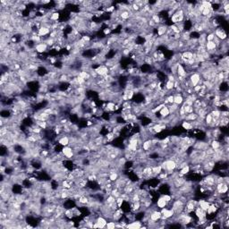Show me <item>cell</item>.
I'll list each match as a JSON object with an SVG mask.
<instances>
[{
    "label": "cell",
    "instance_id": "obj_17",
    "mask_svg": "<svg viewBox=\"0 0 229 229\" xmlns=\"http://www.w3.org/2000/svg\"><path fill=\"white\" fill-rule=\"evenodd\" d=\"M156 206L158 208H163L167 206V202L164 200V198L162 196H160L158 200H157V202H156Z\"/></svg>",
    "mask_w": 229,
    "mask_h": 229
},
{
    "label": "cell",
    "instance_id": "obj_10",
    "mask_svg": "<svg viewBox=\"0 0 229 229\" xmlns=\"http://www.w3.org/2000/svg\"><path fill=\"white\" fill-rule=\"evenodd\" d=\"M96 224H97V226L99 228H104L106 227L107 226V220L105 217H101V216H99L96 219Z\"/></svg>",
    "mask_w": 229,
    "mask_h": 229
},
{
    "label": "cell",
    "instance_id": "obj_25",
    "mask_svg": "<svg viewBox=\"0 0 229 229\" xmlns=\"http://www.w3.org/2000/svg\"><path fill=\"white\" fill-rule=\"evenodd\" d=\"M116 221L110 220V221H107L106 227H107L109 229H114V228H116Z\"/></svg>",
    "mask_w": 229,
    "mask_h": 229
},
{
    "label": "cell",
    "instance_id": "obj_8",
    "mask_svg": "<svg viewBox=\"0 0 229 229\" xmlns=\"http://www.w3.org/2000/svg\"><path fill=\"white\" fill-rule=\"evenodd\" d=\"M161 217H162V214H161L160 210H154L152 211L150 215H149V218L154 222L159 221Z\"/></svg>",
    "mask_w": 229,
    "mask_h": 229
},
{
    "label": "cell",
    "instance_id": "obj_24",
    "mask_svg": "<svg viewBox=\"0 0 229 229\" xmlns=\"http://www.w3.org/2000/svg\"><path fill=\"white\" fill-rule=\"evenodd\" d=\"M184 109L185 114H189L194 112V109L192 106H184Z\"/></svg>",
    "mask_w": 229,
    "mask_h": 229
},
{
    "label": "cell",
    "instance_id": "obj_11",
    "mask_svg": "<svg viewBox=\"0 0 229 229\" xmlns=\"http://www.w3.org/2000/svg\"><path fill=\"white\" fill-rule=\"evenodd\" d=\"M184 101V98L180 93H174V104L177 106H181Z\"/></svg>",
    "mask_w": 229,
    "mask_h": 229
},
{
    "label": "cell",
    "instance_id": "obj_28",
    "mask_svg": "<svg viewBox=\"0 0 229 229\" xmlns=\"http://www.w3.org/2000/svg\"><path fill=\"white\" fill-rule=\"evenodd\" d=\"M103 33H104V35H106V36L109 35L110 33H111V29L109 28H109H107H107H105V29L103 30Z\"/></svg>",
    "mask_w": 229,
    "mask_h": 229
},
{
    "label": "cell",
    "instance_id": "obj_4",
    "mask_svg": "<svg viewBox=\"0 0 229 229\" xmlns=\"http://www.w3.org/2000/svg\"><path fill=\"white\" fill-rule=\"evenodd\" d=\"M214 35L216 36L219 40H221V41H223V40H226L227 38V33L225 31L224 29H222V28H217V29H215L214 31Z\"/></svg>",
    "mask_w": 229,
    "mask_h": 229
},
{
    "label": "cell",
    "instance_id": "obj_26",
    "mask_svg": "<svg viewBox=\"0 0 229 229\" xmlns=\"http://www.w3.org/2000/svg\"><path fill=\"white\" fill-rule=\"evenodd\" d=\"M116 204H117V207L118 208H121L122 207V205L124 204V200L122 198V197H118V198H116Z\"/></svg>",
    "mask_w": 229,
    "mask_h": 229
},
{
    "label": "cell",
    "instance_id": "obj_13",
    "mask_svg": "<svg viewBox=\"0 0 229 229\" xmlns=\"http://www.w3.org/2000/svg\"><path fill=\"white\" fill-rule=\"evenodd\" d=\"M141 149H142L145 152H149L150 150L152 149V143H151V140L150 139H147L143 140L142 145H141Z\"/></svg>",
    "mask_w": 229,
    "mask_h": 229
},
{
    "label": "cell",
    "instance_id": "obj_5",
    "mask_svg": "<svg viewBox=\"0 0 229 229\" xmlns=\"http://www.w3.org/2000/svg\"><path fill=\"white\" fill-rule=\"evenodd\" d=\"M48 49H49V46L47 45L45 42H43V41L36 44L35 47H34V50L38 54H43V53H45L47 50H48Z\"/></svg>",
    "mask_w": 229,
    "mask_h": 229
},
{
    "label": "cell",
    "instance_id": "obj_3",
    "mask_svg": "<svg viewBox=\"0 0 229 229\" xmlns=\"http://www.w3.org/2000/svg\"><path fill=\"white\" fill-rule=\"evenodd\" d=\"M94 71L97 73V75L99 77H104L107 75H109V69L105 65H99L97 68H93Z\"/></svg>",
    "mask_w": 229,
    "mask_h": 229
},
{
    "label": "cell",
    "instance_id": "obj_16",
    "mask_svg": "<svg viewBox=\"0 0 229 229\" xmlns=\"http://www.w3.org/2000/svg\"><path fill=\"white\" fill-rule=\"evenodd\" d=\"M210 146L214 150H216L220 149V148L222 147V144H221V142L218 139H214V140H211L210 143Z\"/></svg>",
    "mask_w": 229,
    "mask_h": 229
},
{
    "label": "cell",
    "instance_id": "obj_20",
    "mask_svg": "<svg viewBox=\"0 0 229 229\" xmlns=\"http://www.w3.org/2000/svg\"><path fill=\"white\" fill-rule=\"evenodd\" d=\"M119 173L118 172H114V173H110L109 176V180L112 182V183H114L116 181H117L119 179Z\"/></svg>",
    "mask_w": 229,
    "mask_h": 229
},
{
    "label": "cell",
    "instance_id": "obj_23",
    "mask_svg": "<svg viewBox=\"0 0 229 229\" xmlns=\"http://www.w3.org/2000/svg\"><path fill=\"white\" fill-rule=\"evenodd\" d=\"M59 17H60L59 12L55 11V12H53V13H52V15H50L49 19H50V21H51V22H53V23H57V21L59 19Z\"/></svg>",
    "mask_w": 229,
    "mask_h": 229
},
{
    "label": "cell",
    "instance_id": "obj_7",
    "mask_svg": "<svg viewBox=\"0 0 229 229\" xmlns=\"http://www.w3.org/2000/svg\"><path fill=\"white\" fill-rule=\"evenodd\" d=\"M142 226V222L141 221H139V220H133V221H131V223L127 224L125 226L126 228H130V229H140Z\"/></svg>",
    "mask_w": 229,
    "mask_h": 229
},
{
    "label": "cell",
    "instance_id": "obj_1",
    "mask_svg": "<svg viewBox=\"0 0 229 229\" xmlns=\"http://www.w3.org/2000/svg\"><path fill=\"white\" fill-rule=\"evenodd\" d=\"M61 152L66 159H72L75 157V151H73V149L69 145L63 147L62 150H61Z\"/></svg>",
    "mask_w": 229,
    "mask_h": 229
},
{
    "label": "cell",
    "instance_id": "obj_15",
    "mask_svg": "<svg viewBox=\"0 0 229 229\" xmlns=\"http://www.w3.org/2000/svg\"><path fill=\"white\" fill-rule=\"evenodd\" d=\"M159 114H160V116H159L160 118H166V117H167L170 114V111H169V109H168V107L165 105L162 107V109H160Z\"/></svg>",
    "mask_w": 229,
    "mask_h": 229
},
{
    "label": "cell",
    "instance_id": "obj_18",
    "mask_svg": "<svg viewBox=\"0 0 229 229\" xmlns=\"http://www.w3.org/2000/svg\"><path fill=\"white\" fill-rule=\"evenodd\" d=\"M114 106H116V103L113 102V101H109L107 103V106L105 107V111L106 112H112V111H114Z\"/></svg>",
    "mask_w": 229,
    "mask_h": 229
},
{
    "label": "cell",
    "instance_id": "obj_19",
    "mask_svg": "<svg viewBox=\"0 0 229 229\" xmlns=\"http://www.w3.org/2000/svg\"><path fill=\"white\" fill-rule=\"evenodd\" d=\"M182 127L184 128V130L186 131H191V130H193V127L191 124V122H188V121H183L182 122Z\"/></svg>",
    "mask_w": 229,
    "mask_h": 229
},
{
    "label": "cell",
    "instance_id": "obj_2",
    "mask_svg": "<svg viewBox=\"0 0 229 229\" xmlns=\"http://www.w3.org/2000/svg\"><path fill=\"white\" fill-rule=\"evenodd\" d=\"M188 78H189V81H190V83H191L192 88H193V87L199 85V83H200V80H201L200 73H198V72H194V73H192V75H191L189 77H188Z\"/></svg>",
    "mask_w": 229,
    "mask_h": 229
},
{
    "label": "cell",
    "instance_id": "obj_9",
    "mask_svg": "<svg viewBox=\"0 0 229 229\" xmlns=\"http://www.w3.org/2000/svg\"><path fill=\"white\" fill-rule=\"evenodd\" d=\"M176 76H181L184 78H187V75H186V70L185 67L178 63L177 65V70H176Z\"/></svg>",
    "mask_w": 229,
    "mask_h": 229
},
{
    "label": "cell",
    "instance_id": "obj_12",
    "mask_svg": "<svg viewBox=\"0 0 229 229\" xmlns=\"http://www.w3.org/2000/svg\"><path fill=\"white\" fill-rule=\"evenodd\" d=\"M58 144L62 147L70 145V137L67 135H62L58 139Z\"/></svg>",
    "mask_w": 229,
    "mask_h": 229
},
{
    "label": "cell",
    "instance_id": "obj_22",
    "mask_svg": "<svg viewBox=\"0 0 229 229\" xmlns=\"http://www.w3.org/2000/svg\"><path fill=\"white\" fill-rule=\"evenodd\" d=\"M190 170H191V166H189V165H186V166H184V167H182L181 169L179 170L180 172V174H183V176H185V174H188L190 173Z\"/></svg>",
    "mask_w": 229,
    "mask_h": 229
},
{
    "label": "cell",
    "instance_id": "obj_14",
    "mask_svg": "<svg viewBox=\"0 0 229 229\" xmlns=\"http://www.w3.org/2000/svg\"><path fill=\"white\" fill-rule=\"evenodd\" d=\"M168 29V27L165 24H161V25H158V29H157V36L158 37H162L166 34V32Z\"/></svg>",
    "mask_w": 229,
    "mask_h": 229
},
{
    "label": "cell",
    "instance_id": "obj_21",
    "mask_svg": "<svg viewBox=\"0 0 229 229\" xmlns=\"http://www.w3.org/2000/svg\"><path fill=\"white\" fill-rule=\"evenodd\" d=\"M164 89L166 90L167 91H174V82H171V81H166Z\"/></svg>",
    "mask_w": 229,
    "mask_h": 229
},
{
    "label": "cell",
    "instance_id": "obj_6",
    "mask_svg": "<svg viewBox=\"0 0 229 229\" xmlns=\"http://www.w3.org/2000/svg\"><path fill=\"white\" fill-rule=\"evenodd\" d=\"M50 32H51V31H50V29H49V28H47V27H45V26H41L40 27V28L38 30V35L39 36V37H41V38H45L46 36H49V34H50Z\"/></svg>",
    "mask_w": 229,
    "mask_h": 229
},
{
    "label": "cell",
    "instance_id": "obj_27",
    "mask_svg": "<svg viewBox=\"0 0 229 229\" xmlns=\"http://www.w3.org/2000/svg\"><path fill=\"white\" fill-rule=\"evenodd\" d=\"M214 38H215V35H214L213 32L208 33L207 36H206V40H207V41H213Z\"/></svg>",
    "mask_w": 229,
    "mask_h": 229
},
{
    "label": "cell",
    "instance_id": "obj_29",
    "mask_svg": "<svg viewBox=\"0 0 229 229\" xmlns=\"http://www.w3.org/2000/svg\"><path fill=\"white\" fill-rule=\"evenodd\" d=\"M49 3H50V1H41V2H40V4H41V5H48Z\"/></svg>",
    "mask_w": 229,
    "mask_h": 229
}]
</instances>
